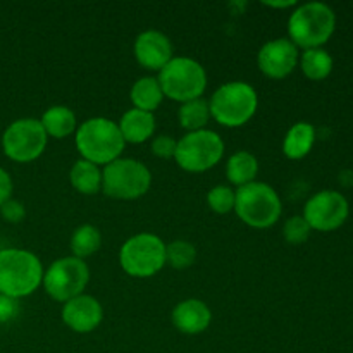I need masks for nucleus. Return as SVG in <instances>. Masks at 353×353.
Returning a JSON list of instances; mask_svg holds the SVG:
<instances>
[{
  "instance_id": "f03ea898",
  "label": "nucleus",
  "mask_w": 353,
  "mask_h": 353,
  "mask_svg": "<svg viewBox=\"0 0 353 353\" xmlns=\"http://www.w3.org/2000/svg\"><path fill=\"white\" fill-rule=\"evenodd\" d=\"M43 272V265L33 252L3 248L0 250V295L14 300L33 295L41 286Z\"/></svg>"
},
{
  "instance_id": "20e7f679",
  "label": "nucleus",
  "mask_w": 353,
  "mask_h": 353,
  "mask_svg": "<svg viewBox=\"0 0 353 353\" xmlns=\"http://www.w3.org/2000/svg\"><path fill=\"white\" fill-rule=\"evenodd\" d=\"M210 117L224 128H241L259 109L257 90L247 81L221 85L209 100Z\"/></svg>"
},
{
  "instance_id": "aec40b11",
  "label": "nucleus",
  "mask_w": 353,
  "mask_h": 353,
  "mask_svg": "<svg viewBox=\"0 0 353 353\" xmlns=\"http://www.w3.org/2000/svg\"><path fill=\"white\" fill-rule=\"evenodd\" d=\"M259 174V159L252 152L238 150L228 159L226 162V178L231 185L241 186L250 185L257 181Z\"/></svg>"
},
{
  "instance_id": "4be33fe9",
  "label": "nucleus",
  "mask_w": 353,
  "mask_h": 353,
  "mask_svg": "<svg viewBox=\"0 0 353 353\" xmlns=\"http://www.w3.org/2000/svg\"><path fill=\"white\" fill-rule=\"evenodd\" d=\"M69 181L81 195H97L102 192V169L85 159H79L69 171Z\"/></svg>"
},
{
  "instance_id": "2f4dec72",
  "label": "nucleus",
  "mask_w": 353,
  "mask_h": 353,
  "mask_svg": "<svg viewBox=\"0 0 353 353\" xmlns=\"http://www.w3.org/2000/svg\"><path fill=\"white\" fill-rule=\"evenodd\" d=\"M12 190H14L12 178H10V174L6 171V169L0 168V207H2L7 200H10Z\"/></svg>"
},
{
  "instance_id": "c756f323",
  "label": "nucleus",
  "mask_w": 353,
  "mask_h": 353,
  "mask_svg": "<svg viewBox=\"0 0 353 353\" xmlns=\"http://www.w3.org/2000/svg\"><path fill=\"white\" fill-rule=\"evenodd\" d=\"M0 214H2L3 219L10 224H17L26 217V209H24L23 203L19 200H7L2 207H0Z\"/></svg>"
},
{
  "instance_id": "9d476101",
  "label": "nucleus",
  "mask_w": 353,
  "mask_h": 353,
  "mask_svg": "<svg viewBox=\"0 0 353 353\" xmlns=\"http://www.w3.org/2000/svg\"><path fill=\"white\" fill-rule=\"evenodd\" d=\"M90 283V268L85 261L76 257H62L52 262L43 272L45 292L55 302L65 303L74 296L83 295Z\"/></svg>"
},
{
  "instance_id": "4468645a",
  "label": "nucleus",
  "mask_w": 353,
  "mask_h": 353,
  "mask_svg": "<svg viewBox=\"0 0 353 353\" xmlns=\"http://www.w3.org/2000/svg\"><path fill=\"white\" fill-rule=\"evenodd\" d=\"M62 323L71 331L79 334H86L95 331L102 324L103 307L95 296L79 295L71 299L62 305Z\"/></svg>"
},
{
  "instance_id": "dca6fc26",
  "label": "nucleus",
  "mask_w": 353,
  "mask_h": 353,
  "mask_svg": "<svg viewBox=\"0 0 353 353\" xmlns=\"http://www.w3.org/2000/svg\"><path fill=\"white\" fill-rule=\"evenodd\" d=\"M172 326L183 334H195L203 333L209 330L210 323H212V312H210L209 305L199 299H188L179 302L178 305L172 309L171 314Z\"/></svg>"
},
{
  "instance_id": "473e14b6",
  "label": "nucleus",
  "mask_w": 353,
  "mask_h": 353,
  "mask_svg": "<svg viewBox=\"0 0 353 353\" xmlns=\"http://www.w3.org/2000/svg\"><path fill=\"white\" fill-rule=\"evenodd\" d=\"M265 7H271V9H288V7H296L299 3L295 2V0H279V2H276V0H272V2H264Z\"/></svg>"
},
{
  "instance_id": "6e6552de",
  "label": "nucleus",
  "mask_w": 353,
  "mask_h": 353,
  "mask_svg": "<svg viewBox=\"0 0 353 353\" xmlns=\"http://www.w3.org/2000/svg\"><path fill=\"white\" fill-rule=\"evenodd\" d=\"M119 264L131 278H152L165 265V243L154 233L134 234L121 247Z\"/></svg>"
},
{
  "instance_id": "412c9836",
  "label": "nucleus",
  "mask_w": 353,
  "mask_h": 353,
  "mask_svg": "<svg viewBox=\"0 0 353 353\" xmlns=\"http://www.w3.org/2000/svg\"><path fill=\"white\" fill-rule=\"evenodd\" d=\"M130 100L133 103V109L154 114V110H157L164 100V93H162L157 78L143 76V78L137 79L130 90Z\"/></svg>"
},
{
  "instance_id": "1a4fd4ad",
  "label": "nucleus",
  "mask_w": 353,
  "mask_h": 353,
  "mask_svg": "<svg viewBox=\"0 0 353 353\" xmlns=\"http://www.w3.org/2000/svg\"><path fill=\"white\" fill-rule=\"evenodd\" d=\"M224 155V141L212 130H200L186 133L176 143L174 161L183 171L200 174L210 171Z\"/></svg>"
},
{
  "instance_id": "bb28decb",
  "label": "nucleus",
  "mask_w": 353,
  "mask_h": 353,
  "mask_svg": "<svg viewBox=\"0 0 353 353\" xmlns=\"http://www.w3.org/2000/svg\"><path fill=\"white\" fill-rule=\"evenodd\" d=\"M207 203H209L210 210L219 216L230 214L231 210H234V190L226 185L214 186L207 193Z\"/></svg>"
},
{
  "instance_id": "6ab92c4d",
  "label": "nucleus",
  "mask_w": 353,
  "mask_h": 353,
  "mask_svg": "<svg viewBox=\"0 0 353 353\" xmlns=\"http://www.w3.org/2000/svg\"><path fill=\"white\" fill-rule=\"evenodd\" d=\"M45 133L48 138L62 140L65 137H71L78 130V121L74 112L65 105H52L43 112L40 119Z\"/></svg>"
},
{
  "instance_id": "393cba45",
  "label": "nucleus",
  "mask_w": 353,
  "mask_h": 353,
  "mask_svg": "<svg viewBox=\"0 0 353 353\" xmlns=\"http://www.w3.org/2000/svg\"><path fill=\"white\" fill-rule=\"evenodd\" d=\"M102 247V233L93 224H83L76 228L71 236V252L72 257L85 261L86 257H92L93 254Z\"/></svg>"
},
{
  "instance_id": "423d86ee",
  "label": "nucleus",
  "mask_w": 353,
  "mask_h": 353,
  "mask_svg": "<svg viewBox=\"0 0 353 353\" xmlns=\"http://www.w3.org/2000/svg\"><path fill=\"white\" fill-rule=\"evenodd\" d=\"M157 81L164 99L185 103L202 99L207 88V72L199 61L192 57H172L159 71Z\"/></svg>"
},
{
  "instance_id": "9b49d317",
  "label": "nucleus",
  "mask_w": 353,
  "mask_h": 353,
  "mask_svg": "<svg viewBox=\"0 0 353 353\" xmlns=\"http://www.w3.org/2000/svg\"><path fill=\"white\" fill-rule=\"evenodd\" d=\"M48 137L40 119L23 117L6 128L2 134V148L10 161L26 164L40 157L47 148Z\"/></svg>"
},
{
  "instance_id": "5701e85b",
  "label": "nucleus",
  "mask_w": 353,
  "mask_h": 353,
  "mask_svg": "<svg viewBox=\"0 0 353 353\" xmlns=\"http://www.w3.org/2000/svg\"><path fill=\"white\" fill-rule=\"evenodd\" d=\"M210 119L212 117H210L209 100H190V102L181 103L178 110V121L183 130H186V133L207 130V124Z\"/></svg>"
},
{
  "instance_id": "c85d7f7f",
  "label": "nucleus",
  "mask_w": 353,
  "mask_h": 353,
  "mask_svg": "<svg viewBox=\"0 0 353 353\" xmlns=\"http://www.w3.org/2000/svg\"><path fill=\"white\" fill-rule=\"evenodd\" d=\"M176 143L178 140H174L171 134H159L152 141V154L159 159H174Z\"/></svg>"
},
{
  "instance_id": "0eeeda50",
  "label": "nucleus",
  "mask_w": 353,
  "mask_h": 353,
  "mask_svg": "<svg viewBox=\"0 0 353 353\" xmlns=\"http://www.w3.org/2000/svg\"><path fill=\"white\" fill-rule=\"evenodd\" d=\"M152 186V172L137 159L119 157L102 169V192L114 200H138Z\"/></svg>"
},
{
  "instance_id": "cd10ccee",
  "label": "nucleus",
  "mask_w": 353,
  "mask_h": 353,
  "mask_svg": "<svg viewBox=\"0 0 353 353\" xmlns=\"http://www.w3.org/2000/svg\"><path fill=\"white\" fill-rule=\"evenodd\" d=\"M310 226L302 216H292L283 226V236L290 245L305 243L310 236Z\"/></svg>"
},
{
  "instance_id": "39448f33",
  "label": "nucleus",
  "mask_w": 353,
  "mask_h": 353,
  "mask_svg": "<svg viewBox=\"0 0 353 353\" xmlns=\"http://www.w3.org/2000/svg\"><path fill=\"white\" fill-rule=\"evenodd\" d=\"M234 212L247 226L268 230L281 217L283 203L271 185L254 181L234 190Z\"/></svg>"
},
{
  "instance_id": "f8f14e48",
  "label": "nucleus",
  "mask_w": 353,
  "mask_h": 353,
  "mask_svg": "<svg viewBox=\"0 0 353 353\" xmlns=\"http://www.w3.org/2000/svg\"><path fill=\"white\" fill-rule=\"evenodd\" d=\"M350 207L347 199L334 190H323L307 200L303 207V219L314 231H334L343 226Z\"/></svg>"
},
{
  "instance_id": "7c9ffc66",
  "label": "nucleus",
  "mask_w": 353,
  "mask_h": 353,
  "mask_svg": "<svg viewBox=\"0 0 353 353\" xmlns=\"http://www.w3.org/2000/svg\"><path fill=\"white\" fill-rule=\"evenodd\" d=\"M19 312V305L17 300L10 299V296L0 295V324H6L12 321Z\"/></svg>"
},
{
  "instance_id": "2eb2a0df",
  "label": "nucleus",
  "mask_w": 353,
  "mask_h": 353,
  "mask_svg": "<svg viewBox=\"0 0 353 353\" xmlns=\"http://www.w3.org/2000/svg\"><path fill=\"white\" fill-rule=\"evenodd\" d=\"M133 52L138 64L150 71H161L174 57L171 40L157 30L141 31L134 40Z\"/></svg>"
},
{
  "instance_id": "a211bd4d",
  "label": "nucleus",
  "mask_w": 353,
  "mask_h": 353,
  "mask_svg": "<svg viewBox=\"0 0 353 353\" xmlns=\"http://www.w3.org/2000/svg\"><path fill=\"white\" fill-rule=\"evenodd\" d=\"M314 143H316V128L310 123L300 121L286 131L283 140V154L290 161H300L310 154Z\"/></svg>"
},
{
  "instance_id": "7ed1b4c3",
  "label": "nucleus",
  "mask_w": 353,
  "mask_h": 353,
  "mask_svg": "<svg viewBox=\"0 0 353 353\" xmlns=\"http://www.w3.org/2000/svg\"><path fill=\"white\" fill-rule=\"evenodd\" d=\"M336 28V14L323 2H309L296 6L288 19L290 41L296 48L310 50L323 48L333 37Z\"/></svg>"
},
{
  "instance_id": "b1692460",
  "label": "nucleus",
  "mask_w": 353,
  "mask_h": 353,
  "mask_svg": "<svg viewBox=\"0 0 353 353\" xmlns=\"http://www.w3.org/2000/svg\"><path fill=\"white\" fill-rule=\"evenodd\" d=\"M300 69L312 81H323L333 71V57L324 48H310L300 55Z\"/></svg>"
},
{
  "instance_id": "f3484780",
  "label": "nucleus",
  "mask_w": 353,
  "mask_h": 353,
  "mask_svg": "<svg viewBox=\"0 0 353 353\" xmlns=\"http://www.w3.org/2000/svg\"><path fill=\"white\" fill-rule=\"evenodd\" d=\"M117 126H119L121 134H123L126 143L140 145L154 137L157 124H155V116L152 112L130 109L121 116Z\"/></svg>"
},
{
  "instance_id": "ddd939ff",
  "label": "nucleus",
  "mask_w": 353,
  "mask_h": 353,
  "mask_svg": "<svg viewBox=\"0 0 353 353\" xmlns=\"http://www.w3.org/2000/svg\"><path fill=\"white\" fill-rule=\"evenodd\" d=\"M300 61V52L290 38H276L262 45L257 55L259 69L271 79H283L292 74Z\"/></svg>"
},
{
  "instance_id": "a878e982",
  "label": "nucleus",
  "mask_w": 353,
  "mask_h": 353,
  "mask_svg": "<svg viewBox=\"0 0 353 353\" xmlns=\"http://www.w3.org/2000/svg\"><path fill=\"white\" fill-rule=\"evenodd\" d=\"M196 248L195 245L185 240H176L172 243L165 245V264L172 269H188L195 264Z\"/></svg>"
},
{
  "instance_id": "f257e3e1",
  "label": "nucleus",
  "mask_w": 353,
  "mask_h": 353,
  "mask_svg": "<svg viewBox=\"0 0 353 353\" xmlns=\"http://www.w3.org/2000/svg\"><path fill=\"white\" fill-rule=\"evenodd\" d=\"M74 145L81 159L105 168L107 164L121 157L126 141L116 121L107 117H92L78 124Z\"/></svg>"
}]
</instances>
